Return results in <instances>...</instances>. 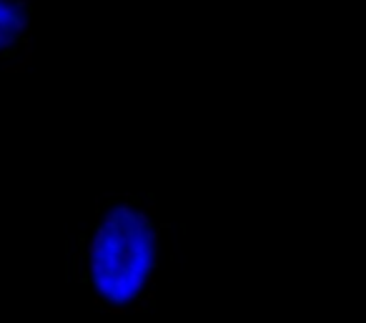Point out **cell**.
<instances>
[{
	"label": "cell",
	"mask_w": 366,
	"mask_h": 323,
	"mask_svg": "<svg viewBox=\"0 0 366 323\" xmlns=\"http://www.w3.org/2000/svg\"><path fill=\"white\" fill-rule=\"evenodd\" d=\"M156 241L151 213L113 203L83 238V283L106 306L141 301L156 271Z\"/></svg>",
	"instance_id": "cell-1"
},
{
	"label": "cell",
	"mask_w": 366,
	"mask_h": 323,
	"mask_svg": "<svg viewBox=\"0 0 366 323\" xmlns=\"http://www.w3.org/2000/svg\"><path fill=\"white\" fill-rule=\"evenodd\" d=\"M25 3H31V0H25Z\"/></svg>",
	"instance_id": "cell-2"
}]
</instances>
